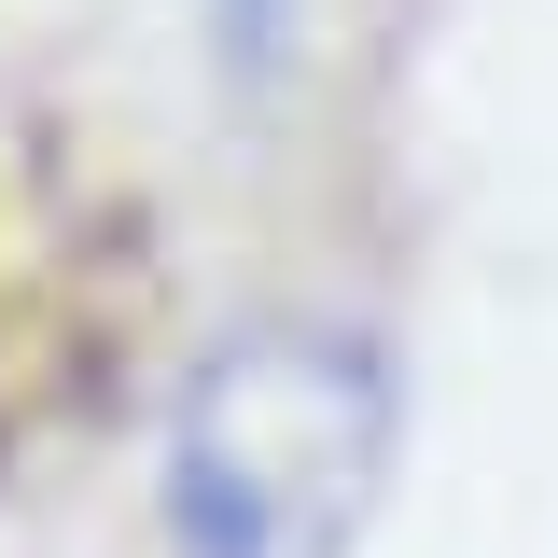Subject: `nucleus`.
<instances>
[{
	"label": "nucleus",
	"mask_w": 558,
	"mask_h": 558,
	"mask_svg": "<svg viewBox=\"0 0 558 558\" xmlns=\"http://www.w3.org/2000/svg\"><path fill=\"white\" fill-rule=\"evenodd\" d=\"M405 461V377L363 322L279 307L196 349L154 433V531L168 558H363Z\"/></svg>",
	"instance_id": "nucleus-1"
},
{
	"label": "nucleus",
	"mask_w": 558,
	"mask_h": 558,
	"mask_svg": "<svg viewBox=\"0 0 558 558\" xmlns=\"http://www.w3.org/2000/svg\"><path fill=\"white\" fill-rule=\"evenodd\" d=\"M238 28H266V0H238Z\"/></svg>",
	"instance_id": "nucleus-2"
}]
</instances>
